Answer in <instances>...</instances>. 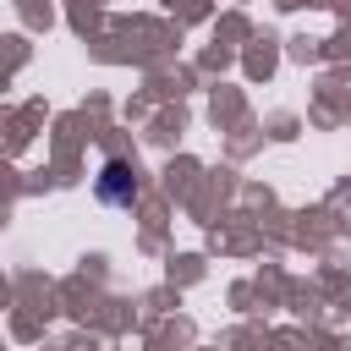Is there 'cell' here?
Segmentation results:
<instances>
[{"label":"cell","mask_w":351,"mask_h":351,"mask_svg":"<svg viewBox=\"0 0 351 351\" xmlns=\"http://www.w3.org/2000/svg\"><path fill=\"white\" fill-rule=\"evenodd\" d=\"M99 203H110V208H132L137 203V170L126 159H104V170H99Z\"/></svg>","instance_id":"cell-1"}]
</instances>
